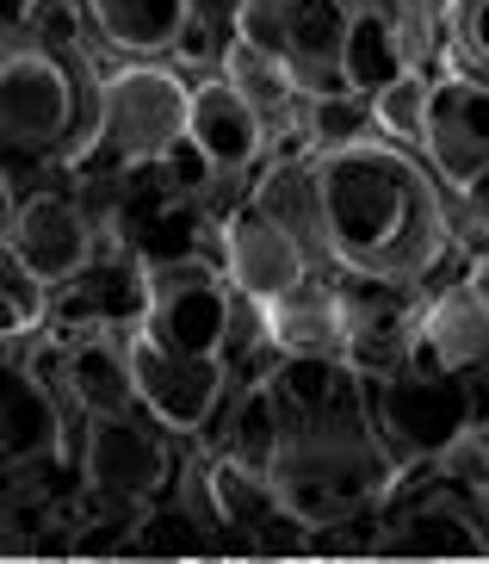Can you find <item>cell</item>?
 Here are the masks:
<instances>
[{
    "mask_svg": "<svg viewBox=\"0 0 489 564\" xmlns=\"http://www.w3.org/2000/svg\"><path fill=\"white\" fill-rule=\"evenodd\" d=\"M311 162L316 193H323L328 267L422 285L458 249L453 193L434 181V167L415 150L359 137L347 150H316Z\"/></svg>",
    "mask_w": 489,
    "mask_h": 564,
    "instance_id": "6da1fadb",
    "label": "cell"
},
{
    "mask_svg": "<svg viewBox=\"0 0 489 564\" xmlns=\"http://www.w3.org/2000/svg\"><path fill=\"white\" fill-rule=\"evenodd\" d=\"M267 478H273L279 509L304 514L316 533L378 509L396 478V453L384 447V434L372 422L366 379L341 398L316 403V410L285 415V434H279Z\"/></svg>",
    "mask_w": 489,
    "mask_h": 564,
    "instance_id": "7a4b0ae2",
    "label": "cell"
},
{
    "mask_svg": "<svg viewBox=\"0 0 489 564\" xmlns=\"http://www.w3.org/2000/svg\"><path fill=\"white\" fill-rule=\"evenodd\" d=\"M94 68H99L94 137L63 162V181H124L137 167L167 162L186 143L193 82L162 56H112L99 44H94Z\"/></svg>",
    "mask_w": 489,
    "mask_h": 564,
    "instance_id": "3957f363",
    "label": "cell"
},
{
    "mask_svg": "<svg viewBox=\"0 0 489 564\" xmlns=\"http://www.w3.org/2000/svg\"><path fill=\"white\" fill-rule=\"evenodd\" d=\"M82 415L87 410H75L32 366L25 341L0 348V478L44 484V490H56V478L75 484V429H82Z\"/></svg>",
    "mask_w": 489,
    "mask_h": 564,
    "instance_id": "277c9868",
    "label": "cell"
},
{
    "mask_svg": "<svg viewBox=\"0 0 489 564\" xmlns=\"http://www.w3.org/2000/svg\"><path fill=\"white\" fill-rule=\"evenodd\" d=\"M174 471H180L174 429H162L143 403L137 410L82 415V434H75V490L87 502L149 509L155 497L174 490Z\"/></svg>",
    "mask_w": 489,
    "mask_h": 564,
    "instance_id": "5b68a950",
    "label": "cell"
},
{
    "mask_svg": "<svg viewBox=\"0 0 489 564\" xmlns=\"http://www.w3.org/2000/svg\"><path fill=\"white\" fill-rule=\"evenodd\" d=\"M366 403H372V422L384 434V447L396 453V465L446 459L458 441H471L465 372H446L427 354H415L409 366H396L384 379H366Z\"/></svg>",
    "mask_w": 489,
    "mask_h": 564,
    "instance_id": "8992f818",
    "label": "cell"
},
{
    "mask_svg": "<svg viewBox=\"0 0 489 564\" xmlns=\"http://www.w3.org/2000/svg\"><path fill=\"white\" fill-rule=\"evenodd\" d=\"M106 230L94 212L82 205V193L56 174V181L19 186V212H13V236H7V254L37 292H56L63 280H75L82 267H94V254L106 249Z\"/></svg>",
    "mask_w": 489,
    "mask_h": 564,
    "instance_id": "52a82bcc",
    "label": "cell"
},
{
    "mask_svg": "<svg viewBox=\"0 0 489 564\" xmlns=\"http://www.w3.org/2000/svg\"><path fill=\"white\" fill-rule=\"evenodd\" d=\"M124 348H131V379H137V403H143L162 429L174 434H205L217 422L229 398V366L217 354H186L174 348L149 316H137L124 329Z\"/></svg>",
    "mask_w": 489,
    "mask_h": 564,
    "instance_id": "ba28073f",
    "label": "cell"
},
{
    "mask_svg": "<svg viewBox=\"0 0 489 564\" xmlns=\"http://www.w3.org/2000/svg\"><path fill=\"white\" fill-rule=\"evenodd\" d=\"M149 273V323L186 354H217L229 341V311H236V285L211 254H174V261H143Z\"/></svg>",
    "mask_w": 489,
    "mask_h": 564,
    "instance_id": "9c48e42d",
    "label": "cell"
},
{
    "mask_svg": "<svg viewBox=\"0 0 489 564\" xmlns=\"http://www.w3.org/2000/svg\"><path fill=\"white\" fill-rule=\"evenodd\" d=\"M211 261L224 267V280L236 285L242 299H254V304L292 292V285L311 273V254L297 249L292 236L279 230L248 193L211 217Z\"/></svg>",
    "mask_w": 489,
    "mask_h": 564,
    "instance_id": "30bf717a",
    "label": "cell"
},
{
    "mask_svg": "<svg viewBox=\"0 0 489 564\" xmlns=\"http://www.w3.org/2000/svg\"><path fill=\"white\" fill-rule=\"evenodd\" d=\"M415 155L434 167V181L446 193H465L477 174H489V87L441 68L434 94H427V131Z\"/></svg>",
    "mask_w": 489,
    "mask_h": 564,
    "instance_id": "8fae6325",
    "label": "cell"
},
{
    "mask_svg": "<svg viewBox=\"0 0 489 564\" xmlns=\"http://www.w3.org/2000/svg\"><path fill=\"white\" fill-rule=\"evenodd\" d=\"M186 143L224 174V186L254 181V167L273 155V131L261 124V112L224 82V75H198L193 106H186Z\"/></svg>",
    "mask_w": 489,
    "mask_h": 564,
    "instance_id": "7c38bea8",
    "label": "cell"
},
{
    "mask_svg": "<svg viewBox=\"0 0 489 564\" xmlns=\"http://www.w3.org/2000/svg\"><path fill=\"white\" fill-rule=\"evenodd\" d=\"M261 316H267V341L279 354H328V360H347V316H341L335 267H311L292 292L267 299Z\"/></svg>",
    "mask_w": 489,
    "mask_h": 564,
    "instance_id": "4fadbf2b",
    "label": "cell"
},
{
    "mask_svg": "<svg viewBox=\"0 0 489 564\" xmlns=\"http://www.w3.org/2000/svg\"><path fill=\"white\" fill-rule=\"evenodd\" d=\"M248 199L273 217L279 230L292 236L297 249L311 254V267H328V236H323V193H316V162L304 150H273L254 181H248Z\"/></svg>",
    "mask_w": 489,
    "mask_h": 564,
    "instance_id": "5bb4252c",
    "label": "cell"
},
{
    "mask_svg": "<svg viewBox=\"0 0 489 564\" xmlns=\"http://www.w3.org/2000/svg\"><path fill=\"white\" fill-rule=\"evenodd\" d=\"M415 335H422V354L446 372H477L489 366V304L471 292V280H446L422 299L415 316Z\"/></svg>",
    "mask_w": 489,
    "mask_h": 564,
    "instance_id": "9a60e30c",
    "label": "cell"
},
{
    "mask_svg": "<svg viewBox=\"0 0 489 564\" xmlns=\"http://www.w3.org/2000/svg\"><path fill=\"white\" fill-rule=\"evenodd\" d=\"M131 329V323H124ZM124 329H82L63 335V398L75 410H137V379H131V348Z\"/></svg>",
    "mask_w": 489,
    "mask_h": 564,
    "instance_id": "2e32d148",
    "label": "cell"
},
{
    "mask_svg": "<svg viewBox=\"0 0 489 564\" xmlns=\"http://www.w3.org/2000/svg\"><path fill=\"white\" fill-rule=\"evenodd\" d=\"M87 37L112 56H174L180 32L193 25V0H82Z\"/></svg>",
    "mask_w": 489,
    "mask_h": 564,
    "instance_id": "e0dca14e",
    "label": "cell"
},
{
    "mask_svg": "<svg viewBox=\"0 0 489 564\" xmlns=\"http://www.w3.org/2000/svg\"><path fill=\"white\" fill-rule=\"evenodd\" d=\"M217 75H224V82L236 87L254 112H261V124L273 131V150H304V137H297V112H304V100H297L285 56L254 51V44H242V37H229L224 56H217ZM304 155H311V150H304Z\"/></svg>",
    "mask_w": 489,
    "mask_h": 564,
    "instance_id": "ac0fdd59",
    "label": "cell"
},
{
    "mask_svg": "<svg viewBox=\"0 0 489 564\" xmlns=\"http://www.w3.org/2000/svg\"><path fill=\"white\" fill-rule=\"evenodd\" d=\"M217 422H224L217 453L242 459L248 471H273L279 434H285V410H279V398L267 391V379L229 384V398H224V410H217Z\"/></svg>",
    "mask_w": 489,
    "mask_h": 564,
    "instance_id": "d6986e66",
    "label": "cell"
},
{
    "mask_svg": "<svg viewBox=\"0 0 489 564\" xmlns=\"http://www.w3.org/2000/svg\"><path fill=\"white\" fill-rule=\"evenodd\" d=\"M205 497H211V521L224 528V540H242L267 509H273V478L267 471H248L242 459L229 453H205Z\"/></svg>",
    "mask_w": 489,
    "mask_h": 564,
    "instance_id": "ffe728a7",
    "label": "cell"
},
{
    "mask_svg": "<svg viewBox=\"0 0 489 564\" xmlns=\"http://www.w3.org/2000/svg\"><path fill=\"white\" fill-rule=\"evenodd\" d=\"M224 533L205 528L180 497H155L149 509H137V540L131 558H198V552H217Z\"/></svg>",
    "mask_w": 489,
    "mask_h": 564,
    "instance_id": "44dd1931",
    "label": "cell"
},
{
    "mask_svg": "<svg viewBox=\"0 0 489 564\" xmlns=\"http://www.w3.org/2000/svg\"><path fill=\"white\" fill-rule=\"evenodd\" d=\"M347 87H359V94H372V87H384L396 75V68H415V56H409V37L396 19H372L359 13L347 19Z\"/></svg>",
    "mask_w": 489,
    "mask_h": 564,
    "instance_id": "7402d4cb",
    "label": "cell"
},
{
    "mask_svg": "<svg viewBox=\"0 0 489 564\" xmlns=\"http://www.w3.org/2000/svg\"><path fill=\"white\" fill-rule=\"evenodd\" d=\"M434 75H441V68H396V75H391L384 87H372V124H378V137H384V143L422 150Z\"/></svg>",
    "mask_w": 489,
    "mask_h": 564,
    "instance_id": "603a6c76",
    "label": "cell"
},
{
    "mask_svg": "<svg viewBox=\"0 0 489 564\" xmlns=\"http://www.w3.org/2000/svg\"><path fill=\"white\" fill-rule=\"evenodd\" d=\"M297 137H304V150H347L359 137H378L372 124V94H359V87H341V94H323V100H304L297 112Z\"/></svg>",
    "mask_w": 489,
    "mask_h": 564,
    "instance_id": "cb8c5ba5",
    "label": "cell"
},
{
    "mask_svg": "<svg viewBox=\"0 0 489 564\" xmlns=\"http://www.w3.org/2000/svg\"><path fill=\"white\" fill-rule=\"evenodd\" d=\"M441 68L489 87V0H453L441 32Z\"/></svg>",
    "mask_w": 489,
    "mask_h": 564,
    "instance_id": "d4e9b609",
    "label": "cell"
},
{
    "mask_svg": "<svg viewBox=\"0 0 489 564\" xmlns=\"http://www.w3.org/2000/svg\"><path fill=\"white\" fill-rule=\"evenodd\" d=\"M297 13H304V0H229V37L285 56L297 32Z\"/></svg>",
    "mask_w": 489,
    "mask_h": 564,
    "instance_id": "484cf974",
    "label": "cell"
},
{
    "mask_svg": "<svg viewBox=\"0 0 489 564\" xmlns=\"http://www.w3.org/2000/svg\"><path fill=\"white\" fill-rule=\"evenodd\" d=\"M242 546L254 552V558H311L316 552V528L304 521V514H292V509H267L254 528L242 533Z\"/></svg>",
    "mask_w": 489,
    "mask_h": 564,
    "instance_id": "4316f807",
    "label": "cell"
},
{
    "mask_svg": "<svg viewBox=\"0 0 489 564\" xmlns=\"http://www.w3.org/2000/svg\"><path fill=\"white\" fill-rule=\"evenodd\" d=\"M37 323H44V292L13 267V254H0V348L25 341Z\"/></svg>",
    "mask_w": 489,
    "mask_h": 564,
    "instance_id": "83f0119b",
    "label": "cell"
},
{
    "mask_svg": "<svg viewBox=\"0 0 489 564\" xmlns=\"http://www.w3.org/2000/svg\"><path fill=\"white\" fill-rule=\"evenodd\" d=\"M347 51V13L335 0H304L292 32V51L285 56H341Z\"/></svg>",
    "mask_w": 489,
    "mask_h": 564,
    "instance_id": "f1b7e54d",
    "label": "cell"
},
{
    "mask_svg": "<svg viewBox=\"0 0 489 564\" xmlns=\"http://www.w3.org/2000/svg\"><path fill=\"white\" fill-rule=\"evenodd\" d=\"M453 236L471 254L489 249V174H477L465 193H453Z\"/></svg>",
    "mask_w": 489,
    "mask_h": 564,
    "instance_id": "f546056e",
    "label": "cell"
},
{
    "mask_svg": "<svg viewBox=\"0 0 489 564\" xmlns=\"http://www.w3.org/2000/svg\"><path fill=\"white\" fill-rule=\"evenodd\" d=\"M465 422H471V441L489 434V366L465 372Z\"/></svg>",
    "mask_w": 489,
    "mask_h": 564,
    "instance_id": "4dcf8cb0",
    "label": "cell"
},
{
    "mask_svg": "<svg viewBox=\"0 0 489 564\" xmlns=\"http://www.w3.org/2000/svg\"><path fill=\"white\" fill-rule=\"evenodd\" d=\"M13 212H19V181L0 174V254H7V236H13Z\"/></svg>",
    "mask_w": 489,
    "mask_h": 564,
    "instance_id": "1f68e13d",
    "label": "cell"
},
{
    "mask_svg": "<svg viewBox=\"0 0 489 564\" xmlns=\"http://www.w3.org/2000/svg\"><path fill=\"white\" fill-rule=\"evenodd\" d=\"M465 280H471V292L489 304V249H483V254H471V273H465Z\"/></svg>",
    "mask_w": 489,
    "mask_h": 564,
    "instance_id": "d6a6232c",
    "label": "cell"
}]
</instances>
